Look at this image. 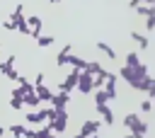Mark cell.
<instances>
[{
  "label": "cell",
  "instance_id": "obj_1",
  "mask_svg": "<svg viewBox=\"0 0 155 138\" xmlns=\"http://www.w3.org/2000/svg\"><path fill=\"white\" fill-rule=\"evenodd\" d=\"M119 75L128 82V87H133V90H138V92H145L148 85H150V80H153L150 73H148V68H145L143 63H138V65H124Z\"/></svg>",
  "mask_w": 155,
  "mask_h": 138
},
{
  "label": "cell",
  "instance_id": "obj_2",
  "mask_svg": "<svg viewBox=\"0 0 155 138\" xmlns=\"http://www.w3.org/2000/svg\"><path fill=\"white\" fill-rule=\"evenodd\" d=\"M75 87H78V92H82V94H92V90H94V75H90L87 70H80Z\"/></svg>",
  "mask_w": 155,
  "mask_h": 138
},
{
  "label": "cell",
  "instance_id": "obj_3",
  "mask_svg": "<svg viewBox=\"0 0 155 138\" xmlns=\"http://www.w3.org/2000/svg\"><path fill=\"white\" fill-rule=\"evenodd\" d=\"M51 128H53V133H65V126H68V111L65 109H61V111H56V116L51 119V121H46Z\"/></svg>",
  "mask_w": 155,
  "mask_h": 138
},
{
  "label": "cell",
  "instance_id": "obj_4",
  "mask_svg": "<svg viewBox=\"0 0 155 138\" xmlns=\"http://www.w3.org/2000/svg\"><path fill=\"white\" fill-rule=\"evenodd\" d=\"M99 126H102V121H99V119H87V121L80 126L78 136H80V138H87V136H97V133H99Z\"/></svg>",
  "mask_w": 155,
  "mask_h": 138
},
{
  "label": "cell",
  "instance_id": "obj_5",
  "mask_svg": "<svg viewBox=\"0 0 155 138\" xmlns=\"http://www.w3.org/2000/svg\"><path fill=\"white\" fill-rule=\"evenodd\" d=\"M78 73H80V70H78V68H73V70L68 73V77L58 85V92H68V94H70V92L75 90V85H78Z\"/></svg>",
  "mask_w": 155,
  "mask_h": 138
},
{
  "label": "cell",
  "instance_id": "obj_6",
  "mask_svg": "<svg viewBox=\"0 0 155 138\" xmlns=\"http://www.w3.org/2000/svg\"><path fill=\"white\" fill-rule=\"evenodd\" d=\"M68 102H70V94H68V92H56V94L51 97V102H48V104H51L56 111H61V109H65V107H68Z\"/></svg>",
  "mask_w": 155,
  "mask_h": 138
},
{
  "label": "cell",
  "instance_id": "obj_7",
  "mask_svg": "<svg viewBox=\"0 0 155 138\" xmlns=\"http://www.w3.org/2000/svg\"><path fill=\"white\" fill-rule=\"evenodd\" d=\"M102 87H104V92H107L109 102H111V99H116V75H114V73H109V75H107V80H104V85H102Z\"/></svg>",
  "mask_w": 155,
  "mask_h": 138
},
{
  "label": "cell",
  "instance_id": "obj_8",
  "mask_svg": "<svg viewBox=\"0 0 155 138\" xmlns=\"http://www.w3.org/2000/svg\"><path fill=\"white\" fill-rule=\"evenodd\" d=\"M94 109H97V114L102 116V121H104L107 126L114 123V111H111V107H107V104H94Z\"/></svg>",
  "mask_w": 155,
  "mask_h": 138
},
{
  "label": "cell",
  "instance_id": "obj_9",
  "mask_svg": "<svg viewBox=\"0 0 155 138\" xmlns=\"http://www.w3.org/2000/svg\"><path fill=\"white\" fill-rule=\"evenodd\" d=\"M70 48H73V46H70V44H65V46L58 51V56H56V65H58V68L70 65Z\"/></svg>",
  "mask_w": 155,
  "mask_h": 138
},
{
  "label": "cell",
  "instance_id": "obj_10",
  "mask_svg": "<svg viewBox=\"0 0 155 138\" xmlns=\"http://www.w3.org/2000/svg\"><path fill=\"white\" fill-rule=\"evenodd\" d=\"M128 133H131V136H148V123L140 121V119H136V121L128 126Z\"/></svg>",
  "mask_w": 155,
  "mask_h": 138
},
{
  "label": "cell",
  "instance_id": "obj_11",
  "mask_svg": "<svg viewBox=\"0 0 155 138\" xmlns=\"http://www.w3.org/2000/svg\"><path fill=\"white\" fill-rule=\"evenodd\" d=\"M34 92H36V94H39V99H41V102H46V104H48V102H51V97H53V92H51L44 82L34 85Z\"/></svg>",
  "mask_w": 155,
  "mask_h": 138
},
{
  "label": "cell",
  "instance_id": "obj_12",
  "mask_svg": "<svg viewBox=\"0 0 155 138\" xmlns=\"http://www.w3.org/2000/svg\"><path fill=\"white\" fill-rule=\"evenodd\" d=\"M131 39H133V41H136V44L140 46V51H145V48L150 46L148 36H145V34H140V31H131Z\"/></svg>",
  "mask_w": 155,
  "mask_h": 138
},
{
  "label": "cell",
  "instance_id": "obj_13",
  "mask_svg": "<svg viewBox=\"0 0 155 138\" xmlns=\"http://www.w3.org/2000/svg\"><path fill=\"white\" fill-rule=\"evenodd\" d=\"M97 48H99V51H102V53H104L109 61H116V51H114L109 44H104V41H97Z\"/></svg>",
  "mask_w": 155,
  "mask_h": 138
},
{
  "label": "cell",
  "instance_id": "obj_14",
  "mask_svg": "<svg viewBox=\"0 0 155 138\" xmlns=\"http://www.w3.org/2000/svg\"><path fill=\"white\" fill-rule=\"evenodd\" d=\"M22 102H24V107H41V99H39V94H36V92L24 94V97H22Z\"/></svg>",
  "mask_w": 155,
  "mask_h": 138
},
{
  "label": "cell",
  "instance_id": "obj_15",
  "mask_svg": "<svg viewBox=\"0 0 155 138\" xmlns=\"http://www.w3.org/2000/svg\"><path fill=\"white\" fill-rule=\"evenodd\" d=\"M24 119H27V123H44V121H46L44 114H41V109H39V111H29Z\"/></svg>",
  "mask_w": 155,
  "mask_h": 138
},
{
  "label": "cell",
  "instance_id": "obj_16",
  "mask_svg": "<svg viewBox=\"0 0 155 138\" xmlns=\"http://www.w3.org/2000/svg\"><path fill=\"white\" fill-rule=\"evenodd\" d=\"M70 65L78 68V70H85V68H87V61L80 58V56H73V53H70Z\"/></svg>",
  "mask_w": 155,
  "mask_h": 138
},
{
  "label": "cell",
  "instance_id": "obj_17",
  "mask_svg": "<svg viewBox=\"0 0 155 138\" xmlns=\"http://www.w3.org/2000/svg\"><path fill=\"white\" fill-rule=\"evenodd\" d=\"M150 12H155V7H153V5H145V2H140V5L136 7V15H140V17H148Z\"/></svg>",
  "mask_w": 155,
  "mask_h": 138
},
{
  "label": "cell",
  "instance_id": "obj_18",
  "mask_svg": "<svg viewBox=\"0 0 155 138\" xmlns=\"http://www.w3.org/2000/svg\"><path fill=\"white\" fill-rule=\"evenodd\" d=\"M124 61H126V65H138L140 63V56H138V51H128Z\"/></svg>",
  "mask_w": 155,
  "mask_h": 138
},
{
  "label": "cell",
  "instance_id": "obj_19",
  "mask_svg": "<svg viewBox=\"0 0 155 138\" xmlns=\"http://www.w3.org/2000/svg\"><path fill=\"white\" fill-rule=\"evenodd\" d=\"M15 61H17V56H7V61H5V63H0V73H2V75H7V73H10V68L15 65Z\"/></svg>",
  "mask_w": 155,
  "mask_h": 138
},
{
  "label": "cell",
  "instance_id": "obj_20",
  "mask_svg": "<svg viewBox=\"0 0 155 138\" xmlns=\"http://www.w3.org/2000/svg\"><path fill=\"white\" fill-rule=\"evenodd\" d=\"M27 24H29V29H41V27H44V22H41V17H36V15H31V17H27Z\"/></svg>",
  "mask_w": 155,
  "mask_h": 138
},
{
  "label": "cell",
  "instance_id": "obj_21",
  "mask_svg": "<svg viewBox=\"0 0 155 138\" xmlns=\"http://www.w3.org/2000/svg\"><path fill=\"white\" fill-rule=\"evenodd\" d=\"M85 70H87L90 75H97V73H102L104 68H102V65H99L97 61H87V68H85Z\"/></svg>",
  "mask_w": 155,
  "mask_h": 138
},
{
  "label": "cell",
  "instance_id": "obj_22",
  "mask_svg": "<svg viewBox=\"0 0 155 138\" xmlns=\"http://www.w3.org/2000/svg\"><path fill=\"white\" fill-rule=\"evenodd\" d=\"M36 41H39V48H48V46L53 44V36H48V34H41Z\"/></svg>",
  "mask_w": 155,
  "mask_h": 138
},
{
  "label": "cell",
  "instance_id": "obj_23",
  "mask_svg": "<svg viewBox=\"0 0 155 138\" xmlns=\"http://www.w3.org/2000/svg\"><path fill=\"white\" fill-rule=\"evenodd\" d=\"M7 131H10L12 136H27V128H24L22 123H12V126H10Z\"/></svg>",
  "mask_w": 155,
  "mask_h": 138
},
{
  "label": "cell",
  "instance_id": "obj_24",
  "mask_svg": "<svg viewBox=\"0 0 155 138\" xmlns=\"http://www.w3.org/2000/svg\"><path fill=\"white\" fill-rule=\"evenodd\" d=\"M10 109H15V111L24 109V102H22V97H12V99H10Z\"/></svg>",
  "mask_w": 155,
  "mask_h": 138
},
{
  "label": "cell",
  "instance_id": "obj_25",
  "mask_svg": "<svg viewBox=\"0 0 155 138\" xmlns=\"http://www.w3.org/2000/svg\"><path fill=\"white\" fill-rule=\"evenodd\" d=\"M138 107H140V111H143V114H150V109H153V99L148 97V99H143Z\"/></svg>",
  "mask_w": 155,
  "mask_h": 138
},
{
  "label": "cell",
  "instance_id": "obj_26",
  "mask_svg": "<svg viewBox=\"0 0 155 138\" xmlns=\"http://www.w3.org/2000/svg\"><path fill=\"white\" fill-rule=\"evenodd\" d=\"M46 136H53V128H51L48 123H46L44 128H39V131H36V138H46Z\"/></svg>",
  "mask_w": 155,
  "mask_h": 138
},
{
  "label": "cell",
  "instance_id": "obj_27",
  "mask_svg": "<svg viewBox=\"0 0 155 138\" xmlns=\"http://www.w3.org/2000/svg\"><path fill=\"white\" fill-rule=\"evenodd\" d=\"M41 114H44V119H46V121H51V119L56 116V109H53V107H44V109H41Z\"/></svg>",
  "mask_w": 155,
  "mask_h": 138
},
{
  "label": "cell",
  "instance_id": "obj_28",
  "mask_svg": "<svg viewBox=\"0 0 155 138\" xmlns=\"http://www.w3.org/2000/svg\"><path fill=\"white\" fill-rule=\"evenodd\" d=\"M145 29H148V31L155 29V12H150V15L145 17Z\"/></svg>",
  "mask_w": 155,
  "mask_h": 138
},
{
  "label": "cell",
  "instance_id": "obj_29",
  "mask_svg": "<svg viewBox=\"0 0 155 138\" xmlns=\"http://www.w3.org/2000/svg\"><path fill=\"white\" fill-rule=\"evenodd\" d=\"M136 119H138V114H136V111H131V114H126V116H124V126H131V123H133Z\"/></svg>",
  "mask_w": 155,
  "mask_h": 138
},
{
  "label": "cell",
  "instance_id": "obj_30",
  "mask_svg": "<svg viewBox=\"0 0 155 138\" xmlns=\"http://www.w3.org/2000/svg\"><path fill=\"white\" fill-rule=\"evenodd\" d=\"M7 77H10V80H15V82H19V77H22V75H19V70H15V68H10V73H7Z\"/></svg>",
  "mask_w": 155,
  "mask_h": 138
},
{
  "label": "cell",
  "instance_id": "obj_31",
  "mask_svg": "<svg viewBox=\"0 0 155 138\" xmlns=\"http://www.w3.org/2000/svg\"><path fill=\"white\" fill-rule=\"evenodd\" d=\"M2 29H7V31H15L17 27H15V22H12V19H5V22H2Z\"/></svg>",
  "mask_w": 155,
  "mask_h": 138
},
{
  "label": "cell",
  "instance_id": "obj_32",
  "mask_svg": "<svg viewBox=\"0 0 155 138\" xmlns=\"http://www.w3.org/2000/svg\"><path fill=\"white\" fill-rule=\"evenodd\" d=\"M145 92H148V97H150V99H155V80H150V85H148V90H145Z\"/></svg>",
  "mask_w": 155,
  "mask_h": 138
},
{
  "label": "cell",
  "instance_id": "obj_33",
  "mask_svg": "<svg viewBox=\"0 0 155 138\" xmlns=\"http://www.w3.org/2000/svg\"><path fill=\"white\" fill-rule=\"evenodd\" d=\"M29 36H34V39H39V36H41V29H31V34H29Z\"/></svg>",
  "mask_w": 155,
  "mask_h": 138
},
{
  "label": "cell",
  "instance_id": "obj_34",
  "mask_svg": "<svg viewBox=\"0 0 155 138\" xmlns=\"http://www.w3.org/2000/svg\"><path fill=\"white\" fill-rule=\"evenodd\" d=\"M140 2H143V0H128V7H138Z\"/></svg>",
  "mask_w": 155,
  "mask_h": 138
},
{
  "label": "cell",
  "instance_id": "obj_35",
  "mask_svg": "<svg viewBox=\"0 0 155 138\" xmlns=\"http://www.w3.org/2000/svg\"><path fill=\"white\" fill-rule=\"evenodd\" d=\"M48 2H51V5H61V0H48Z\"/></svg>",
  "mask_w": 155,
  "mask_h": 138
},
{
  "label": "cell",
  "instance_id": "obj_36",
  "mask_svg": "<svg viewBox=\"0 0 155 138\" xmlns=\"http://www.w3.org/2000/svg\"><path fill=\"white\" fill-rule=\"evenodd\" d=\"M143 2H145V5H155V0H143Z\"/></svg>",
  "mask_w": 155,
  "mask_h": 138
},
{
  "label": "cell",
  "instance_id": "obj_37",
  "mask_svg": "<svg viewBox=\"0 0 155 138\" xmlns=\"http://www.w3.org/2000/svg\"><path fill=\"white\" fill-rule=\"evenodd\" d=\"M0 48H2V44H0Z\"/></svg>",
  "mask_w": 155,
  "mask_h": 138
},
{
  "label": "cell",
  "instance_id": "obj_38",
  "mask_svg": "<svg viewBox=\"0 0 155 138\" xmlns=\"http://www.w3.org/2000/svg\"><path fill=\"white\" fill-rule=\"evenodd\" d=\"M153 31H155V29H153Z\"/></svg>",
  "mask_w": 155,
  "mask_h": 138
},
{
  "label": "cell",
  "instance_id": "obj_39",
  "mask_svg": "<svg viewBox=\"0 0 155 138\" xmlns=\"http://www.w3.org/2000/svg\"><path fill=\"white\" fill-rule=\"evenodd\" d=\"M153 7H155V5H153Z\"/></svg>",
  "mask_w": 155,
  "mask_h": 138
}]
</instances>
